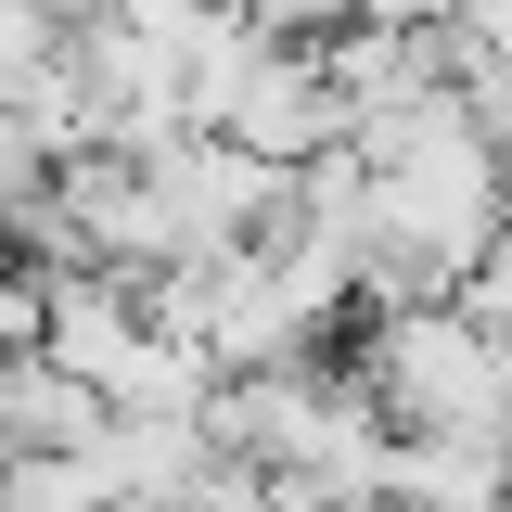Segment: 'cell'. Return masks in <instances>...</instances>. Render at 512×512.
I'll return each instance as SVG.
<instances>
[{
    "label": "cell",
    "instance_id": "6da1fadb",
    "mask_svg": "<svg viewBox=\"0 0 512 512\" xmlns=\"http://www.w3.org/2000/svg\"><path fill=\"white\" fill-rule=\"evenodd\" d=\"M90 436H103V397L90 384H64L39 346L0 359V461H90Z\"/></svg>",
    "mask_w": 512,
    "mask_h": 512
}]
</instances>
